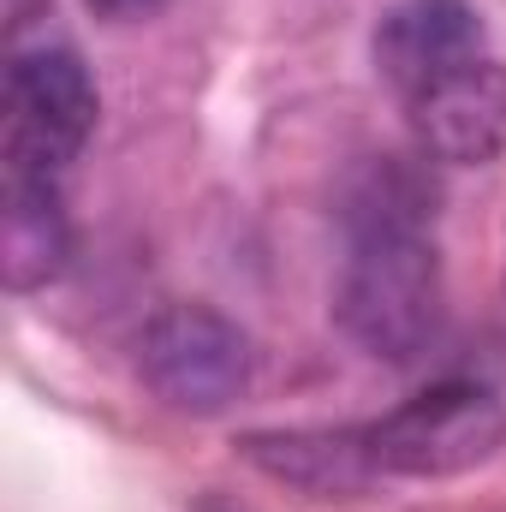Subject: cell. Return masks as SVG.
<instances>
[{"instance_id": "cell-10", "label": "cell", "mask_w": 506, "mask_h": 512, "mask_svg": "<svg viewBox=\"0 0 506 512\" xmlns=\"http://www.w3.org/2000/svg\"><path fill=\"white\" fill-rule=\"evenodd\" d=\"M191 512H251V507H233V501H221V495H203Z\"/></svg>"}, {"instance_id": "cell-5", "label": "cell", "mask_w": 506, "mask_h": 512, "mask_svg": "<svg viewBox=\"0 0 506 512\" xmlns=\"http://www.w3.org/2000/svg\"><path fill=\"white\" fill-rule=\"evenodd\" d=\"M483 48L489 30L471 0H393L370 30L376 72L399 102H417L441 78L465 72L471 60H483Z\"/></svg>"}, {"instance_id": "cell-4", "label": "cell", "mask_w": 506, "mask_h": 512, "mask_svg": "<svg viewBox=\"0 0 506 512\" xmlns=\"http://www.w3.org/2000/svg\"><path fill=\"white\" fill-rule=\"evenodd\" d=\"M381 477H465L489 465L506 441V405L477 382H435L417 399L364 423Z\"/></svg>"}, {"instance_id": "cell-8", "label": "cell", "mask_w": 506, "mask_h": 512, "mask_svg": "<svg viewBox=\"0 0 506 512\" xmlns=\"http://www.w3.org/2000/svg\"><path fill=\"white\" fill-rule=\"evenodd\" d=\"M72 262L60 179H6L0 191V274L12 292H42Z\"/></svg>"}, {"instance_id": "cell-11", "label": "cell", "mask_w": 506, "mask_h": 512, "mask_svg": "<svg viewBox=\"0 0 506 512\" xmlns=\"http://www.w3.org/2000/svg\"><path fill=\"white\" fill-rule=\"evenodd\" d=\"M6 6H12V12H24V6H30V0H6Z\"/></svg>"}, {"instance_id": "cell-1", "label": "cell", "mask_w": 506, "mask_h": 512, "mask_svg": "<svg viewBox=\"0 0 506 512\" xmlns=\"http://www.w3.org/2000/svg\"><path fill=\"white\" fill-rule=\"evenodd\" d=\"M352 245L334 286V322L381 364H417L441 340V256L429 239V197L393 167H370L346 209Z\"/></svg>"}, {"instance_id": "cell-3", "label": "cell", "mask_w": 506, "mask_h": 512, "mask_svg": "<svg viewBox=\"0 0 506 512\" xmlns=\"http://www.w3.org/2000/svg\"><path fill=\"white\" fill-rule=\"evenodd\" d=\"M251 370V334L215 304H167L137 334V376L185 417L233 411L251 387Z\"/></svg>"}, {"instance_id": "cell-2", "label": "cell", "mask_w": 506, "mask_h": 512, "mask_svg": "<svg viewBox=\"0 0 506 512\" xmlns=\"http://www.w3.org/2000/svg\"><path fill=\"white\" fill-rule=\"evenodd\" d=\"M0 161L6 179H60L78 149L90 143L102 96L90 66L60 48V42H36L18 48L6 66V90H0Z\"/></svg>"}, {"instance_id": "cell-6", "label": "cell", "mask_w": 506, "mask_h": 512, "mask_svg": "<svg viewBox=\"0 0 506 512\" xmlns=\"http://www.w3.org/2000/svg\"><path fill=\"white\" fill-rule=\"evenodd\" d=\"M417 149L447 167H489L506 155V60H471L417 102H405Z\"/></svg>"}, {"instance_id": "cell-9", "label": "cell", "mask_w": 506, "mask_h": 512, "mask_svg": "<svg viewBox=\"0 0 506 512\" xmlns=\"http://www.w3.org/2000/svg\"><path fill=\"white\" fill-rule=\"evenodd\" d=\"M96 18H108V24H143V18H155L167 0H84Z\"/></svg>"}, {"instance_id": "cell-7", "label": "cell", "mask_w": 506, "mask_h": 512, "mask_svg": "<svg viewBox=\"0 0 506 512\" xmlns=\"http://www.w3.org/2000/svg\"><path fill=\"white\" fill-rule=\"evenodd\" d=\"M262 477L310 501H358L381 483V465L364 429H256L239 441Z\"/></svg>"}]
</instances>
